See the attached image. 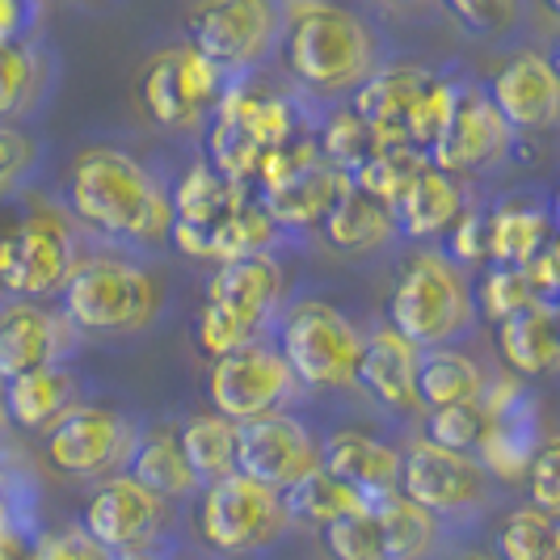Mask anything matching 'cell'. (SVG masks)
<instances>
[{
    "instance_id": "obj_1",
    "label": "cell",
    "mask_w": 560,
    "mask_h": 560,
    "mask_svg": "<svg viewBox=\"0 0 560 560\" xmlns=\"http://www.w3.org/2000/svg\"><path fill=\"white\" fill-rule=\"evenodd\" d=\"M63 207L77 224L110 241L156 245L173 236V195L161 177H152V168L110 143L84 148L68 165Z\"/></svg>"
},
{
    "instance_id": "obj_2",
    "label": "cell",
    "mask_w": 560,
    "mask_h": 560,
    "mask_svg": "<svg viewBox=\"0 0 560 560\" xmlns=\"http://www.w3.org/2000/svg\"><path fill=\"white\" fill-rule=\"evenodd\" d=\"M282 56L291 77L320 97L359 93L384 68L380 34L366 18L325 0L282 4Z\"/></svg>"
},
{
    "instance_id": "obj_3",
    "label": "cell",
    "mask_w": 560,
    "mask_h": 560,
    "mask_svg": "<svg viewBox=\"0 0 560 560\" xmlns=\"http://www.w3.org/2000/svg\"><path fill=\"white\" fill-rule=\"evenodd\" d=\"M77 261V220L63 202L26 195L0 211V287L13 300L63 295Z\"/></svg>"
},
{
    "instance_id": "obj_4",
    "label": "cell",
    "mask_w": 560,
    "mask_h": 560,
    "mask_svg": "<svg viewBox=\"0 0 560 560\" xmlns=\"http://www.w3.org/2000/svg\"><path fill=\"white\" fill-rule=\"evenodd\" d=\"M388 325L418 350H447L477 325V291L468 270L443 249L413 253L393 282Z\"/></svg>"
},
{
    "instance_id": "obj_5",
    "label": "cell",
    "mask_w": 560,
    "mask_h": 560,
    "mask_svg": "<svg viewBox=\"0 0 560 560\" xmlns=\"http://www.w3.org/2000/svg\"><path fill=\"white\" fill-rule=\"evenodd\" d=\"M282 316V266L275 257H241L220 261L207 282V304L198 312V346L202 354L224 359L232 350L261 341Z\"/></svg>"
},
{
    "instance_id": "obj_6",
    "label": "cell",
    "mask_w": 560,
    "mask_h": 560,
    "mask_svg": "<svg viewBox=\"0 0 560 560\" xmlns=\"http://www.w3.org/2000/svg\"><path fill=\"white\" fill-rule=\"evenodd\" d=\"M63 316L81 329V334L102 337H127L143 334L156 316H161V282L143 270L131 257H81L72 279L59 295Z\"/></svg>"
},
{
    "instance_id": "obj_7",
    "label": "cell",
    "mask_w": 560,
    "mask_h": 560,
    "mask_svg": "<svg viewBox=\"0 0 560 560\" xmlns=\"http://www.w3.org/2000/svg\"><path fill=\"white\" fill-rule=\"evenodd\" d=\"M275 346L300 380V388H350L359 384L366 334L341 308L325 300H300L282 308Z\"/></svg>"
},
{
    "instance_id": "obj_8",
    "label": "cell",
    "mask_w": 560,
    "mask_h": 560,
    "mask_svg": "<svg viewBox=\"0 0 560 560\" xmlns=\"http://www.w3.org/2000/svg\"><path fill=\"white\" fill-rule=\"evenodd\" d=\"M190 47L228 84L245 81L282 43V9L270 0H215L186 18Z\"/></svg>"
},
{
    "instance_id": "obj_9",
    "label": "cell",
    "mask_w": 560,
    "mask_h": 560,
    "mask_svg": "<svg viewBox=\"0 0 560 560\" xmlns=\"http://www.w3.org/2000/svg\"><path fill=\"white\" fill-rule=\"evenodd\" d=\"M287 527H291V514H287L279 489L245 477V472H232L202 489L198 532L224 557L257 552V548L275 544Z\"/></svg>"
},
{
    "instance_id": "obj_10",
    "label": "cell",
    "mask_w": 560,
    "mask_h": 560,
    "mask_svg": "<svg viewBox=\"0 0 560 560\" xmlns=\"http://www.w3.org/2000/svg\"><path fill=\"white\" fill-rule=\"evenodd\" d=\"M140 443V425L114 405H77L56 430H47V459L81 480L127 477Z\"/></svg>"
},
{
    "instance_id": "obj_11",
    "label": "cell",
    "mask_w": 560,
    "mask_h": 560,
    "mask_svg": "<svg viewBox=\"0 0 560 560\" xmlns=\"http://www.w3.org/2000/svg\"><path fill=\"white\" fill-rule=\"evenodd\" d=\"M295 393H300V380L291 375L279 346L266 337L215 359L207 375V396L215 413L236 425L266 418V413H282V405Z\"/></svg>"
},
{
    "instance_id": "obj_12",
    "label": "cell",
    "mask_w": 560,
    "mask_h": 560,
    "mask_svg": "<svg viewBox=\"0 0 560 560\" xmlns=\"http://www.w3.org/2000/svg\"><path fill=\"white\" fill-rule=\"evenodd\" d=\"M143 110L152 114L156 127L168 131H195L207 118V110H215L224 102L228 81L198 56L195 47H173L161 56L148 59L143 68Z\"/></svg>"
},
{
    "instance_id": "obj_13",
    "label": "cell",
    "mask_w": 560,
    "mask_h": 560,
    "mask_svg": "<svg viewBox=\"0 0 560 560\" xmlns=\"http://www.w3.org/2000/svg\"><path fill=\"white\" fill-rule=\"evenodd\" d=\"M400 493L447 523L489 502V472L480 468L477 455H455L447 447H434L430 439H413L405 447Z\"/></svg>"
},
{
    "instance_id": "obj_14",
    "label": "cell",
    "mask_w": 560,
    "mask_h": 560,
    "mask_svg": "<svg viewBox=\"0 0 560 560\" xmlns=\"http://www.w3.org/2000/svg\"><path fill=\"white\" fill-rule=\"evenodd\" d=\"M325 468V439L312 434V425L295 413H266L241 425V455L236 472L261 480L287 493L291 485Z\"/></svg>"
},
{
    "instance_id": "obj_15",
    "label": "cell",
    "mask_w": 560,
    "mask_h": 560,
    "mask_svg": "<svg viewBox=\"0 0 560 560\" xmlns=\"http://www.w3.org/2000/svg\"><path fill=\"white\" fill-rule=\"evenodd\" d=\"M81 527L102 552L136 557V552H148L165 532V498L143 489L140 480L110 477L89 498Z\"/></svg>"
},
{
    "instance_id": "obj_16",
    "label": "cell",
    "mask_w": 560,
    "mask_h": 560,
    "mask_svg": "<svg viewBox=\"0 0 560 560\" xmlns=\"http://www.w3.org/2000/svg\"><path fill=\"white\" fill-rule=\"evenodd\" d=\"M77 341H81V329L63 316V308L13 300L0 308V380L13 384L30 371L63 366Z\"/></svg>"
},
{
    "instance_id": "obj_17",
    "label": "cell",
    "mask_w": 560,
    "mask_h": 560,
    "mask_svg": "<svg viewBox=\"0 0 560 560\" xmlns=\"http://www.w3.org/2000/svg\"><path fill=\"white\" fill-rule=\"evenodd\" d=\"M510 122H505L489 89L480 84H459V97H455V110L443 131V140L434 143L430 152V165H439L443 173L459 177V173H480V168L498 165L505 152H510Z\"/></svg>"
},
{
    "instance_id": "obj_18",
    "label": "cell",
    "mask_w": 560,
    "mask_h": 560,
    "mask_svg": "<svg viewBox=\"0 0 560 560\" xmlns=\"http://www.w3.org/2000/svg\"><path fill=\"white\" fill-rule=\"evenodd\" d=\"M489 97L510 122V131H544L560 122V72L539 51L505 59L489 81Z\"/></svg>"
},
{
    "instance_id": "obj_19",
    "label": "cell",
    "mask_w": 560,
    "mask_h": 560,
    "mask_svg": "<svg viewBox=\"0 0 560 560\" xmlns=\"http://www.w3.org/2000/svg\"><path fill=\"white\" fill-rule=\"evenodd\" d=\"M418 366L421 350L400 337L393 325H375L366 334V354L363 371H359V388H363L375 405H384L388 413H418L421 393H418Z\"/></svg>"
},
{
    "instance_id": "obj_20",
    "label": "cell",
    "mask_w": 560,
    "mask_h": 560,
    "mask_svg": "<svg viewBox=\"0 0 560 560\" xmlns=\"http://www.w3.org/2000/svg\"><path fill=\"white\" fill-rule=\"evenodd\" d=\"M325 468L375 505L400 493L405 451L393 447L380 434H366V430H337L325 439Z\"/></svg>"
},
{
    "instance_id": "obj_21",
    "label": "cell",
    "mask_w": 560,
    "mask_h": 560,
    "mask_svg": "<svg viewBox=\"0 0 560 560\" xmlns=\"http://www.w3.org/2000/svg\"><path fill=\"white\" fill-rule=\"evenodd\" d=\"M434 72L421 63H384L371 81L354 93L350 110L363 118L366 127L380 136V143H405V122L418 97L430 89ZM409 148V143H405Z\"/></svg>"
},
{
    "instance_id": "obj_22",
    "label": "cell",
    "mask_w": 560,
    "mask_h": 560,
    "mask_svg": "<svg viewBox=\"0 0 560 560\" xmlns=\"http://www.w3.org/2000/svg\"><path fill=\"white\" fill-rule=\"evenodd\" d=\"M396 211V232L409 241H430L443 236L464 220L468 211V195L459 186V177L443 173L439 165H425L409 177V186L400 190V198L393 202Z\"/></svg>"
},
{
    "instance_id": "obj_23",
    "label": "cell",
    "mask_w": 560,
    "mask_h": 560,
    "mask_svg": "<svg viewBox=\"0 0 560 560\" xmlns=\"http://www.w3.org/2000/svg\"><path fill=\"white\" fill-rule=\"evenodd\" d=\"M350 173L337 168L334 161H316L312 168H304L300 177L282 182L275 190H266V211L275 215L279 228H325V220L337 211V202L350 195Z\"/></svg>"
},
{
    "instance_id": "obj_24",
    "label": "cell",
    "mask_w": 560,
    "mask_h": 560,
    "mask_svg": "<svg viewBox=\"0 0 560 560\" xmlns=\"http://www.w3.org/2000/svg\"><path fill=\"white\" fill-rule=\"evenodd\" d=\"M498 350L510 371L518 375H548L560 366V308L539 300L535 308L518 312L498 325Z\"/></svg>"
},
{
    "instance_id": "obj_25",
    "label": "cell",
    "mask_w": 560,
    "mask_h": 560,
    "mask_svg": "<svg viewBox=\"0 0 560 560\" xmlns=\"http://www.w3.org/2000/svg\"><path fill=\"white\" fill-rule=\"evenodd\" d=\"M539 447H544V439H539V413H535V400L527 396L514 409H505V413L493 418V425H489V434H485V443L477 451V459L489 477L527 480Z\"/></svg>"
},
{
    "instance_id": "obj_26",
    "label": "cell",
    "mask_w": 560,
    "mask_h": 560,
    "mask_svg": "<svg viewBox=\"0 0 560 560\" xmlns=\"http://www.w3.org/2000/svg\"><path fill=\"white\" fill-rule=\"evenodd\" d=\"M4 405L18 430H56L81 400H77V380L68 366H43V371H30L22 380L4 384Z\"/></svg>"
},
{
    "instance_id": "obj_27",
    "label": "cell",
    "mask_w": 560,
    "mask_h": 560,
    "mask_svg": "<svg viewBox=\"0 0 560 560\" xmlns=\"http://www.w3.org/2000/svg\"><path fill=\"white\" fill-rule=\"evenodd\" d=\"M127 477L140 480L143 489H152L165 502L190 498V493L202 489L195 468H190V459H186V451H182V434L173 425H148V430H140V443H136V455L127 464Z\"/></svg>"
},
{
    "instance_id": "obj_28",
    "label": "cell",
    "mask_w": 560,
    "mask_h": 560,
    "mask_svg": "<svg viewBox=\"0 0 560 560\" xmlns=\"http://www.w3.org/2000/svg\"><path fill=\"white\" fill-rule=\"evenodd\" d=\"M320 232H325L329 249L337 253H371L396 236V211L393 202L350 186V195L337 202V211L325 220Z\"/></svg>"
},
{
    "instance_id": "obj_29",
    "label": "cell",
    "mask_w": 560,
    "mask_h": 560,
    "mask_svg": "<svg viewBox=\"0 0 560 560\" xmlns=\"http://www.w3.org/2000/svg\"><path fill=\"white\" fill-rule=\"evenodd\" d=\"M489 236H493V266H532V257L552 236H557V220L535 207V202H518L505 198L489 211Z\"/></svg>"
},
{
    "instance_id": "obj_30",
    "label": "cell",
    "mask_w": 560,
    "mask_h": 560,
    "mask_svg": "<svg viewBox=\"0 0 560 560\" xmlns=\"http://www.w3.org/2000/svg\"><path fill=\"white\" fill-rule=\"evenodd\" d=\"M168 195H173V224H190L211 232L236 207V198L245 195V186L228 182L211 161H195Z\"/></svg>"
},
{
    "instance_id": "obj_31",
    "label": "cell",
    "mask_w": 560,
    "mask_h": 560,
    "mask_svg": "<svg viewBox=\"0 0 560 560\" xmlns=\"http://www.w3.org/2000/svg\"><path fill=\"white\" fill-rule=\"evenodd\" d=\"M182 451L195 468L198 485H215L236 472V455H241V425L220 418V413H195L177 425Z\"/></svg>"
},
{
    "instance_id": "obj_32",
    "label": "cell",
    "mask_w": 560,
    "mask_h": 560,
    "mask_svg": "<svg viewBox=\"0 0 560 560\" xmlns=\"http://www.w3.org/2000/svg\"><path fill=\"white\" fill-rule=\"evenodd\" d=\"M489 384V375L480 371L477 359L459 354V350H421L418 366V393L421 409H447V405H468L480 400Z\"/></svg>"
},
{
    "instance_id": "obj_33",
    "label": "cell",
    "mask_w": 560,
    "mask_h": 560,
    "mask_svg": "<svg viewBox=\"0 0 560 560\" xmlns=\"http://www.w3.org/2000/svg\"><path fill=\"white\" fill-rule=\"evenodd\" d=\"M375 518L384 532V557L388 560H430L439 552L443 518L396 493L388 502H375Z\"/></svg>"
},
{
    "instance_id": "obj_34",
    "label": "cell",
    "mask_w": 560,
    "mask_h": 560,
    "mask_svg": "<svg viewBox=\"0 0 560 560\" xmlns=\"http://www.w3.org/2000/svg\"><path fill=\"white\" fill-rule=\"evenodd\" d=\"M282 502H287L291 523H316L320 532H325L329 523H337V518H346V514L375 510L359 489H350V485L341 477H334L329 468H316L312 477H304L300 485H291V489L282 493Z\"/></svg>"
},
{
    "instance_id": "obj_35",
    "label": "cell",
    "mask_w": 560,
    "mask_h": 560,
    "mask_svg": "<svg viewBox=\"0 0 560 560\" xmlns=\"http://www.w3.org/2000/svg\"><path fill=\"white\" fill-rule=\"evenodd\" d=\"M282 228L275 224V215L266 211V198L249 202L241 195L236 207L228 211L220 224L211 228V257L220 261H241V257H270V249L279 245Z\"/></svg>"
},
{
    "instance_id": "obj_36",
    "label": "cell",
    "mask_w": 560,
    "mask_h": 560,
    "mask_svg": "<svg viewBox=\"0 0 560 560\" xmlns=\"http://www.w3.org/2000/svg\"><path fill=\"white\" fill-rule=\"evenodd\" d=\"M47 56L38 43H9L0 47V127L22 118L47 89Z\"/></svg>"
},
{
    "instance_id": "obj_37",
    "label": "cell",
    "mask_w": 560,
    "mask_h": 560,
    "mask_svg": "<svg viewBox=\"0 0 560 560\" xmlns=\"http://www.w3.org/2000/svg\"><path fill=\"white\" fill-rule=\"evenodd\" d=\"M498 560H560L557 557V518H548L535 505H518L502 518L493 535Z\"/></svg>"
},
{
    "instance_id": "obj_38",
    "label": "cell",
    "mask_w": 560,
    "mask_h": 560,
    "mask_svg": "<svg viewBox=\"0 0 560 560\" xmlns=\"http://www.w3.org/2000/svg\"><path fill=\"white\" fill-rule=\"evenodd\" d=\"M489 409L480 400H468V405H447V409H430L425 418V439L434 447H447L455 455H477L485 434H489Z\"/></svg>"
},
{
    "instance_id": "obj_39",
    "label": "cell",
    "mask_w": 560,
    "mask_h": 560,
    "mask_svg": "<svg viewBox=\"0 0 560 560\" xmlns=\"http://www.w3.org/2000/svg\"><path fill=\"white\" fill-rule=\"evenodd\" d=\"M455 97H459V81H447V77L434 72L430 89L418 97V106L409 110V122H405V143L413 152H421V156L434 152V143L443 140V131H447Z\"/></svg>"
},
{
    "instance_id": "obj_40",
    "label": "cell",
    "mask_w": 560,
    "mask_h": 560,
    "mask_svg": "<svg viewBox=\"0 0 560 560\" xmlns=\"http://www.w3.org/2000/svg\"><path fill=\"white\" fill-rule=\"evenodd\" d=\"M535 304H539V291L532 287L527 270H518V266H489V270H485L480 291H477V308L485 312L489 320L502 325V320L535 308Z\"/></svg>"
},
{
    "instance_id": "obj_41",
    "label": "cell",
    "mask_w": 560,
    "mask_h": 560,
    "mask_svg": "<svg viewBox=\"0 0 560 560\" xmlns=\"http://www.w3.org/2000/svg\"><path fill=\"white\" fill-rule=\"evenodd\" d=\"M320 539H325V552L334 560H388L384 557V532H380L375 510L337 518V523H329L320 532Z\"/></svg>"
},
{
    "instance_id": "obj_42",
    "label": "cell",
    "mask_w": 560,
    "mask_h": 560,
    "mask_svg": "<svg viewBox=\"0 0 560 560\" xmlns=\"http://www.w3.org/2000/svg\"><path fill=\"white\" fill-rule=\"evenodd\" d=\"M38 165V140L22 127H0V202L18 198L30 186V173Z\"/></svg>"
},
{
    "instance_id": "obj_43",
    "label": "cell",
    "mask_w": 560,
    "mask_h": 560,
    "mask_svg": "<svg viewBox=\"0 0 560 560\" xmlns=\"http://www.w3.org/2000/svg\"><path fill=\"white\" fill-rule=\"evenodd\" d=\"M455 266H480V261H493V236H489V211H464V220L451 228V241L443 249Z\"/></svg>"
},
{
    "instance_id": "obj_44",
    "label": "cell",
    "mask_w": 560,
    "mask_h": 560,
    "mask_svg": "<svg viewBox=\"0 0 560 560\" xmlns=\"http://www.w3.org/2000/svg\"><path fill=\"white\" fill-rule=\"evenodd\" d=\"M447 13L477 38H502L518 22V4L510 0H455Z\"/></svg>"
},
{
    "instance_id": "obj_45",
    "label": "cell",
    "mask_w": 560,
    "mask_h": 560,
    "mask_svg": "<svg viewBox=\"0 0 560 560\" xmlns=\"http://www.w3.org/2000/svg\"><path fill=\"white\" fill-rule=\"evenodd\" d=\"M527 493H532L535 510H544L548 518H560V434L548 439L535 455L532 472H527Z\"/></svg>"
},
{
    "instance_id": "obj_46",
    "label": "cell",
    "mask_w": 560,
    "mask_h": 560,
    "mask_svg": "<svg viewBox=\"0 0 560 560\" xmlns=\"http://www.w3.org/2000/svg\"><path fill=\"white\" fill-rule=\"evenodd\" d=\"M34 493V485L22 477V468H13L0 455V535L4 532H30L26 498Z\"/></svg>"
},
{
    "instance_id": "obj_47",
    "label": "cell",
    "mask_w": 560,
    "mask_h": 560,
    "mask_svg": "<svg viewBox=\"0 0 560 560\" xmlns=\"http://www.w3.org/2000/svg\"><path fill=\"white\" fill-rule=\"evenodd\" d=\"M527 270V279L532 287L539 291V300H548V304H557L560 300V232L544 245V249L532 257V266H523Z\"/></svg>"
},
{
    "instance_id": "obj_48",
    "label": "cell",
    "mask_w": 560,
    "mask_h": 560,
    "mask_svg": "<svg viewBox=\"0 0 560 560\" xmlns=\"http://www.w3.org/2000/svg\"><path fill=\"white\" fill-rule=\"evenodd\" d=\"M34 4H18V0H0V47L9 43H26V30L34 26Z\"/></svg>"
},
{
    "instance_id": "obj_49",
    "label": "cell",
    "mask_w": 560,
    "mask_h": 560,
    "mask_svg": "<svg viewBox=\"0 0 560 560\" xmlns=\"http://www.w3.org/2000/svg\"><path fill=\"white\" fill-rule=\"evenodd\" d=\"M9 421V405H4V380H0V425Z\"/></svg>"
},
{
    "instance_id": "obj_50",
    "label": "cell",
    "mask_w": 560,
    "mask_h": 560,
    "mask_svg": "<svg viewBox=\"0 0 560 560\" xmlns=\"http://www.w3.org/2000/svg\"><path fill=\"white\" fill-rule=\"evenodd\" d=\"M548 59H552V68H557V72H560V43H557V51H552V56H548Z\"/></svg>"
},
{
    "instance_id": "obj_51",
    "label": "cell",
    "mask_w": 560,
    "mask_h": 560,
    "mask_svg": "<svg viewBox=\"0 0 560 560\" xmlns=\"http://www.w3.org/2000/svg\"><path fill=\"white\" fill-rule=\"evenodd\" d=\"M464 560H498V557H485V552H472V557H464Z\"/></svg>"
},
{
    "instance_id": "obj_52",
    "label": "cell",
    "mask_w": 560,
    "mask_h": 560,
    "mask_svg": "<svg viewBox=\"0 0 560 560\" xmlns=\"http://www.w3.org/2000/svg\"><path fill=\"white\" fill-rule=\"evenodd\" d=\"M557 557H560V518H557Z\"/></svg>"
},
{
    "instance_id": "obj_53",
    "label": "cell",
    "mask_w": 560,
    "mask_h": 560,
    "mask_svg": "<svg viewBox=\"0 0 560 560\" xmlns=\"http://www.w3.org/2000/svg\"><path fill=\"white\" fill-rule=\"evenodd\" d=\"M552 13H557V18H560V0H552Z\"/></svg>"
},
{
    "instance_id": "obj_54",
    "label": "cell",
    "mask_w": 560,
    "mask_h": 560,
    "mask_svg": "<svg viewBox=\"0 0 560 560\" xmlns=\"http://www.w3.org/2000/svg\"><path fill=\"white\" fill-rule=\"evenodd\" d=\"M557 215H560V198H557Z\"/></svg>"
},
{
    "instance_id": "obj_55",
    "label": "cell",
    "mask_w": 560,
    "mask_h": 560,
    "mask_svg": "<svg viewBox=\"0 0 560 560\" xmlns=\"http://www.w3.org/2000/svg\"><path fill=\"white\" fill-rule=\"evenodd\" d=\"M557 308H560V300H557Z\"/></svg>"
}]
</instances>
